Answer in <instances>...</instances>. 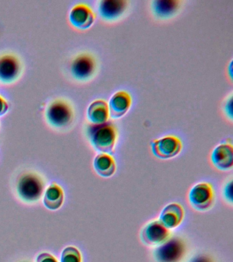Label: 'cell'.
Segmentation results:
<instances>
[{"instance_id":"8","label":"cell","mask_w":233,"mask_h":262,"mask_svg":"<svg viewBox=\"0 0 233 262\" xmlns=\"http://www.w3.org/2000/svg\"><path fill=\"white\" fill-rule=\"evenodd\" d=\"M210 159L213 165L218 170H230L233 165L232 145L226 142L221 143L213 151Z\"/></svg>"},{"instance_id":"2","label":"cell","mask_w":233,"mask_h":262,"mask_svg":"<svg viewBox=\"0 0 233 262\" xmlns=\"http://www.w3.org/2000/svg\"><path fill=\"white\" fill-rule=\"evenodd\" d=\"M186 253L184 242L178 237L169 238L157 247L153 255L157 262H181Z\"/></svg>"},{"instance_id":"1","label":"cell","mask_w":233,"mask_h":262,"mask_svg":"<svg viewBox=\"0 0 233 262\" xmlns=\"http://www.w3.org/2000/svg\"><path fill=\"white\" fill-rule=\"evenodd\" d=\"M92 145L101 153L112 155L117 139V130L110 123L92 125L89 129Z\"/></svg>"},{"instance_id":"6","label":"cell","mask_w":233,"mask_h":262,"mask_svg":"<svg viewBox=\"0 0 233 262\" xmlns=\"http://www.w3.org/2000/svg\"><path fill=\"white\" fill-rule=\"evenodd\" d=\"M140 237L144 245L158 247L170 238L171 231L160 221H154L143 228Z\"/></svg>"},{"instance_id":"11","label":"cell","mask_w":233,"mask_h":262,"mask_svg":"<svg viewBox=\"0 0 233 262\" xmlns=\"http://www.w3.org/2000/svg\"><path fill=\"white\" fill-rule=\"evenodd\" d=\"M132 104V98L128 92L120 91L112 96L110 100L109 114L112 118H119L128 112Z\"/></svg>"},{"instance_id":"4","label":"cell","mask_w":233,"mask_h":262,"mask_svg":"<svg viewBox=\"0 0 233 262\" xmlns=\"http://www.w3.org/2000/svg\"><path fill=\"white\" fill-rule=\"evenodd\" d=\"M44 190V183L38 176L25 174L17 184V192L20 198L27 202H34L40 198Z\"/></svg>"},{"instance_id":"20","label":"cell","mask_w":233,"mask_h":262,"mask_svg":"<svg viewBox=\"0 0 233 262\" xmlns=\"http://www.w3.org/2000/svg\"><path fill=\"white\" fill-rule=\"evenodd\" d=\"M224 198L226 199L228 202L230 204L232 203V181H230L226 184L224 189Z\"/></svg>"},{"instance_id":"22","label":"cell","mask_w":233,"mask_h":262,"mask_svg":"<svg viewBox=\"0 0 233 262\" xmlns=\"http://www.w3.org/2000/svg\"><path fill=\"white\" fill-rule=\"evenodd\" d=\"M189 262H214V261L207 255L200 254V255L194 256Z\"/></svg>"},{"instance_id":"13","label":"cell","mask_w":233,"mask_h":262,"mask_svg":"<svg viewBox=\"0 0 233 262\" xmlns=\"http://www.w3.org/2000/svg\"><path fill=\"white\" fill-rule=\"evenodd\" d=\"M20 71V63L17 57L12 55L0 57V80L11 82L17 78Z\"/></svg>"},{"instance_id":"7","label":"cell","mask_w":233,"mask_h":262,"mask_svg":"<svg viewBox=\"0 0 233 262\" xmlns=\"http://www.w3.org/2000/svg\"><path fill=\"white\" fill-rule=\"evenodd\" d=\"M47 117L49 122L54 126H67L71 122L73 112L70 106L62 100L52 102L48 108Z\"/></svg>"},{"instance_id":"24","label":"cell","mask_w":233,"mask_h":262,"mask_svg":"<svg viewBox=\"0 0 233 262\" xmlns=\"http://www.w3.org/2000/svg\"><path fill=\"white\" fill-rule=\"evenodd\" d=\"M8 106L7 103L3 99V98L0 97V116H2L7 110Z\"/></svg>"},{"instance_id":"16","label":"cell","mask_w":233,"mask_h":262,"mask_svg":"<svg viewBox=\"0 0 233 262\" xmlns=\"http://www.w3.org/2000/svg\"><path fill=\"white\" fill-rule=\"evenodd\" d=\"M109 117V108L104 100H97L90 105L88 118L93 124H105Z\"/></svg>"},{"instance_id":"10","label":"cell","mask_w":233,"mask_h":262,"mask_svg":"<svg viewBox=\"0 0 233 262\" xmlns=\"http://www.w3.org/2000/svg\"><path fill=\"white\" fill-rule=\"evenodd\" d=\"M95 69V63L91 55L82 54L75 58L71 67V71L76 79L85 80L91 77Z\"/></svg>"},{"instance_id":"21","label":"cell","mask_w":233,"mask_h":262,"mask_svg":"<svg viewBox=\"0 0 233 262\" xmlns=\"http://www.w3.org/2000/svg\"><path fill=\"white\" fill-rule=\"evenodd\" d=\"M36 262H58L57 260L55 259L54 257H53L52 255L49 253H42L40 255L38 256L37 259H36Z\"/></svg>"},{"instance_id":"9","label":"cell","mask_w":233,"mask_h":262,"mask_svg":"<svg viewBox=\"0 0 233 262\" xmlns=\"http://www.w3.org/2000/svg\"><path fill=\"white\" fill-rule=\"evenodd\" d=\"M184 216L183 207L178 203H171L161 211L159 221L167 229H175L181 224Z\"/></svg>"},{"instance_id":"15","label":"cell","mask_w":233,"mask_h":262,"mask_svg":"<svg viewBox=\"0 0 233 262\" xmlns=\"http://www.w3.org/2000/svg\"><path fill=\"white\" fill-rule=\"evenodd\" d=\"M94 168L96 172L101 177H112L116 171L115 159L111 155L99 154L94 160Z\"/></svg>"},{"instance_id":"17","label":"cell","mask_w":233,"mask_h":262,"mask_svg":"<svg viewBox=\"0 0 233 262\" xmlns=\"http://www.w3.org/2000/svg\"><path fill=\"white\" fill-rule=\"evenodd\" d=\"M180 2L175 0H156L152 2V10L155 16L159 18L171 17L177 12Z\"/></svg>"},{"instance_id":"18","label":"cell","mask_w":233,"mask_h":262,"mask_svg":"<svg viewBox=\"0 0 233 262\" xmlns=\"http://www.w3.org/2000/svg\"><path fill=\"white\" fill-rule=\"evenodd\" d=\"M64 194L62 188L53 183L47 190L44 198V204L50 210H57L62 206Z\"/></svg>"},{"instance_id":"3","label":"cell","mask_w":233,"mask_h":262,"mask_svg":"<svg viewBox=\"0 0 233 262\" xmlns=\"http://www.w3.org/2000/svg\"><path fill=\"white\" fill-rule=\"evenodd\" d=\"M188 199L190 205L195 210H209L215 200V192L212 184L206 182L196 184L190 190Z\"/></svg>"},{"instance_id":"12","label":"cell","mask_w":233,"mask_h":262,"mask_svg":"<svg viewBox=\"0 0 233 262\" xmlns=\"http://www.w3.org/2000/svg\"><path fill=\"white\" fill-rule=\"evenodd\" d=\"M128 6L123 0H104L100 2L99 12L103 19L112 20L121 16Z\"/></svg>"},{"instance_id":"23","label":"cell","mask_w":233,"mask_h":262,"mask_svg":"<svg viewBox=\"0 0 233 262\" xmlns=\"http://www.w3.org/2000/svg\"><path fill=\"white\" fill-rule=\"evenodd\" d=\"M225 110H226L227 115L230 116L232 118V98H230V99L227 102L226 106H225Z\"/></svg>"},{"instance_id":"14","label":"cell","mask_w":233,"mask_h":262,"mask_svg":"<svg viewBox=\"0 0 233 262\" xmlns=\"http://www.w3.org/2000/svg\"><path fill=\"white\" fill-rule=\"evenodd\" d=\"M71 24L79 29H87L92 26L95 15L91 8L83 4H79L73 8L70 14Z\"/></svg>"},{"instance_id":"5","label":"cell","mask_w":233,"mask_h":262,"mask_svg":"<svg viewBox=\"0 0 233 262\" xmlns=\"http://www.w3.org/2000/svg\"><path fill=\"white\" fill-rule=\"evenodd\" d=\"M151 145L153 155L160 159L175 157L181 152L183 147L181 139L173 135L153 141Z\"/></svg>"},{"instance_id":"19","label":"cell","mask_w":233,"mask_h":262,"mask_svg":"<svg viewBox=\"0 0 233 262\" xmlns=\"http://www.w3.org/2000/svg\"><path fill=\"white\" fill-rule=\"evenodd\" d=\"M61 262H81V253L76 248L67 247L62 252Z\"/></svg>"}]
</instances>
